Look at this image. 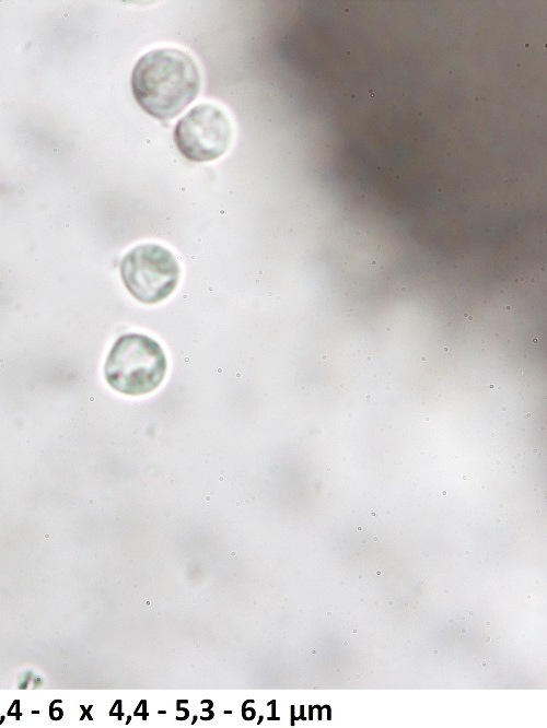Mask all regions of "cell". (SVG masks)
<instances>
[{"label": "cell", "instance_id": "cell-4", "mask_svg": "<svg viewBox=\"0 0 547 728\" xmlns=\"http://www.w3.org/2000/svg\"><path fill=\"white\" fill-rule=\"evenodd\" d=\"M231 138L229 117L221 108L209 103L193 107L177 121L174 130L178 150L195 162L220 157L228 150Z\"/></svg>", "mask_w": 547, "mask_h": 728}, {"label": "cell", "instance_id": "cell-3", "mask_svg": "<svg viewBox=\"0 0 547 728\" xmlns=\"http://www.w3.org/2000/svg\"><path fill=\"white\" fill-rule=\"evenodd\" d=\"M120 275L137 301L156 304L175 290L179 267L175 256L166 248L158 244H142L124 256Z\"/></svg>", "mask_w": 547, "mask_h": 728}, {"label": "cell", "instance_id": "cell-5", "mask_svg": "<svg viewBox=\"0 0 547 728\" xmlns=\"http://www.w3.org/2000/svg\"><path fill=\"white\" fill-rule=\"evenodd\" d=\"M529 416H531V413H527L525 418H529Z\"/></svg>", "mask_w": 547, "mask_h": 728}, {"label": "cell", "instance_id": "cell-2", "mask_svg": "<svg viewBox=\"0 0 547 728\" xmlns=\"http://www.w3.org/2000/svg\"><path fill=\"white\" fill-rule=\"evenodd\" d=\"M166 368L165 354L155 340L140 333H128L113 344L104 364V376L114 390L140 396L161 385Z\"/></svg>", "mask_w": 547, "mask_h": 728}, {"label": "cell", "instance_id": "cell-1", "mask_svg": "<svg viewBox=\"0 0 547 728\" xmlns=\"http://www.w3.org/2000/svg\"><path fill=\"white\" fill-rule=\"evenodd\" d=\"M200 71L195 60L176 48L153 49L136 63L131 89L137 103L154 118L177 116L198 95Z\"/></svg>", "mask_w": 547, "mask_h": 728}]
</instances>
